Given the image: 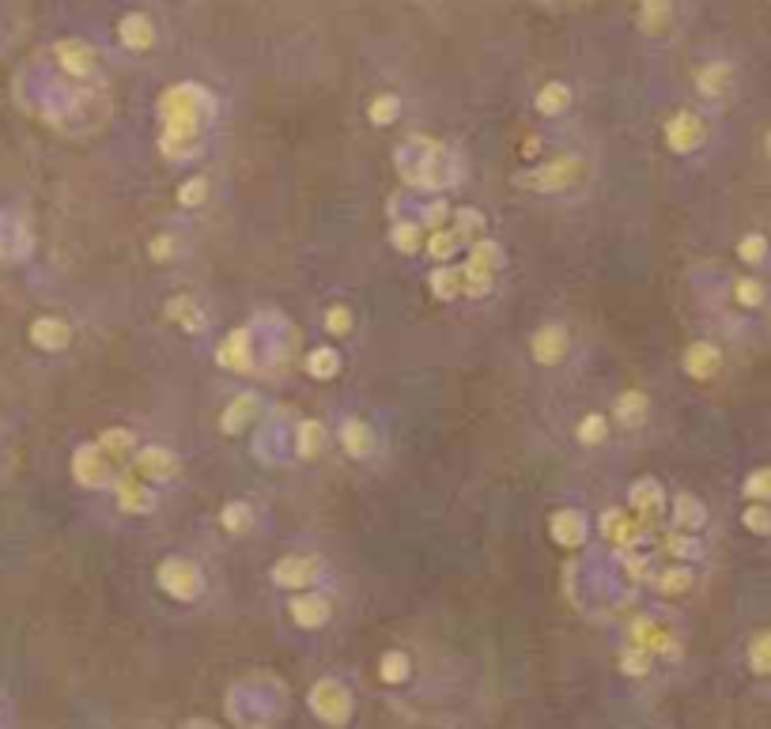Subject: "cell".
<instances>
[{
	"instance_id": "1",
	"label": "cell",
	"mask_w": 771,
	"mask_h": 729,
	"mask_svg": "<svg viewBox=\"0 0 771 729\" xmlns=\"http://www.w3.org/2000/svg\"><path fill=\"white\" fill-rule=\"evenodd\" d=\"M310 711L318 722H326V726H344L348 718H352V696H348V688L337 684V680H318L314 688H310Z\"/></svg>"
},
{
	"instance_id": "2",
	"label": "cell",
	"mask_w": 771,
	"mask_h": 729,
	"mask_svg": "<svg viewBox=\"0 0 771 729\" xmlns=\"http://www.w3.org/2000/svg\"><path fill=\"white\" fill-rule=\"evenodd\" d=\"M155 582H159V590L167 597H174V601H193V597L201 594V571L189 560H182V556H171V560L159 563Z\"/></svg>"
},
{
	"instance_id": "3",
	"label": "cell",
	"mask_w": 771,
	"mask_h": 729,
	"mask_svg": "<svg viewBox=\"0 0 771 729\" xmlns=\"http://www.w3.org/2000/svg\"><path fill=\"white\" fill-rule=\"evenodd\" d=\"M159 114L163 118H174V114H189V118H201L205 121L212 114V99H208L205 87L197 84H174L163 91L159 99Z\"/></svg>"
},
{
	"instance_id": "4",
	"label": "cell",
	"mask_w": 771,
	"mask_h": 729,
	"mask_svg": "<svg viewBox=\"0 0 771 729\" xmlns=\"http://www.w3.org/2000/svg\"><path fill=\"white\" fill-rule=\"evenodd\" d=\"M72 476H76L84 488H106V484L114 480V461L99 450V442H95V446H80V450L72 454Z\"/></svg>"
},
{
	"instance_id": "5",
	"label": "cell",
	"mask_w": 771,
	"mask_h": 729,
	"mask_svg": "<svg viewBox=\"0 0 771 729\" xmlns=\"http://www.w3.org/2000/svg\"><path fill=\"white\" fill-rule=\"evenodd\" d=\"M579 174V159H552L545 167H537L533 174H522V186L537 189V193H556V189H567Z\"/></svg>"
},
{
	"instance_id": "6",
	"label": "cell",
	"mask_w": 771,
	"mask_h": 729,
	"mask_svg": "<svg viewBox=\"0 0 771 729\" xmlns=\"http://www.w3.org/2000/svg\"><path fill=\"white\" fill-rule=\"evenodd\" d=\"M703 136H707V125H703L700 114H688V110H681V114H673V118L666 121V144L673 148V152H696L703 144Z\"/></svg>"
},
{
	"instance_id": "7",
	"label": "cell",
	"mask_w": 771,
	"mask_h": 729,
	"mask_svg": "<svg viewBox=\"0 0 771 729\" xmlns=\"http://www.w3.org/2000/svg\"><path fill=\"white\" fill-rule=\"evenodd\" d=\"M318 571H322V563L310 560V556H284L273 563V582L280 590H307L318 578Z\"/></svg>"
},
{
	"instance_id": "8",
	"label": "cell",
	"mask_w": 771,
	"mask_h": 729,
	"mask_svg": "<svg viewBox=\"0 0 771 729\" xmlns=\"http://www.w3.org/2000/svg\"><path fill=\"white\" fill-rule=\"evenodd\" d=\"M722 367V352L719 344H711V340H692L685 348V374L688 378H696V382H707V378H715Z\"/></svg>"
},
{
	"instance_id": "9",
	"label": "cell",
	"mask_w": 771,
	"mask_h": 729,
	"mask_svg": "<svg viewBox=\"0 0 771 729\" xmlns=\"http://www.w3.org/2000/svg\"><path fill=\"white\" fill-rule=\"evenodd\" d=\"M133 469L140 473V480H171L178 473V458L163 446H144V450H133Z\"/></svg>"
},
{
	"instance_id": "10",
	"label": "cell",
	"mask_w": 771,
	"mask_h": 729,
	"mask_svg": "<svg viewBox=\"0 0 771 729\" xmlns=\"http://www.w3.org/2000/svg\"><path fill=\"white\" fill-rule=\"evenodd\" d=\"M696 91L703 99H722L734 91V65L730 61H707L696 68Z\"/></svg>"
},
{
	"instance_id": "11",
	"label": "cell",
	"mask_w": 771,
	"mask_h": 729,
	"mask_svg": "<svg viewBox=\"0 0 771 729\" xmlns=\"http://www.w3.org/2000/svg\"><path fill=\"white\" fill-rule=\"evenodd\" d=\"M216 359H220V367H227V371H250V367H254L250 329H235V333H227V337L220 340V348H216Z\"/></svg>"
},
{
	"instance_id": "12",
	"label": "cell",
	"mask_w": 771,
	"mask_h": 729,
	"mask_svg": "<svg viewBox=\"0 0 771 729\" xmlns=\"http://www.w3.org/2000/svg\"><path fill=\"white\" fill-rule=\"evenodd\" d=\"M114 492H118L121 510H129V514H144V510H152L155 503V495L140 484L137 469H125V473L114 476Z\"/></svg>"
},
{
	"instance_id": "13",
	"label": "cell",
	"mask_w": 771,
	"mask_h": 729,
	"mask_svg": "<svg viewBox=\"0 0 771 729\" xmlns=\"http://www.w3.org/2000/svg\"><path fill=\"white\" fill-rule=\"evenodd\" d=\"M628 635H632L635 646H643V650H651V654H677V639L669 635V628H662L658 620H651V616H639Z\"/></svg>"
},
{
	"instance_id": "14",
	"label": "cell",
	"mask_w": 771,
	"mask_h": 729,
	"mask_svg": "<svg viewBox=\"0 0 771 729\" xmlns=\"http://www.w3.org/2000/svg\"><path fill=\"white\" fill-rule=\"evenodd\" d=\"M530 352L541 367H556V363L567 356V333L560 329V325H545V329H537V337L530 340Z\"/></svg>"
},
{
	"instance_id": "15",
	"label": "cell",
	"mask_w": 771,
	"mask_h": 729,
	"mask_svg": "<svg viewBox=\"0 0 771 729\" xmlns=\"http://www.w3.org/2000/svg\"><path fill=\"white\" fill-rule=\"evenodd\" d=\"M118 38L125 50H137V53L152 50V42H155L152 19L144 16V12H129V16L118 23Z\"/></svg>"
},
{
	"instance_id": "16",
	"label": "cell",
	"mask_w": 771,
	"mask_h": 729,
	"mask_svg": "<svg viewBox=\"0 0 771 729\" xmlns=\"http://www.w3.org/2000/svg\"><path fill=\"white\" fill-rule=\"evenodd\" d=\"M549 533L556 544L564 548H579L586 541V518L579 510H556L549 518Z\"/></svg>"
},
{
	"instance_id": "17",
	"label": "cell",
	"mask_w": 771,
	"mask_h": 729,
	"mask_svg": "<svg viewBox=\"0 0 771 729\" xmlns=\"http://www.w3.org/2000/svg\"><path fill=\"white\" fill-rule=\"evenodd\" d=\"M69 340L72 329L61 318H35L31 322V344L42 352H61V348H69Z\"/></svg>"
},
{
	"instance_id": "18",
	"label": "cell",
	"mask_w": 771,
	"mask_h": 729,
	"mask_svg": "<svg viewBox=\"0 0 771 729\" xmlns=\"http://www.w3.org/2000/svg\"><path fill=\"white\" fill-rule=\"evenodd\" d=\"M329 601L322 594H295L292 597V620L299 628H322L329 620Z\"/></svg>"
},
{
	"instance_id": "19",
	"label": "cell",
	"mask_w": 771,
	"mask_h": 729,
	"mask_svg": "<svg viewBox=\"0 0 771 729\" xmlns=\"http://www.w3.org/2000/svg\"><path fill=\"white\" fill-rule=\"evenodd\" d=\"M673 526L688 529V533H696V529L707 526V507H703V499H696L692 492L673 495Z\"/></svg>"
},
{
	"instance_id": "20",
	"label": "cell",
	"mask_w": 771,
	"mask_h": 729,
	"mask_svg": "<svg viewBox=\"0 0 771 729\" xmlns=\"http://www.w3.org/2000/svg\"><path fill=\"white\" fill-rule=\"evenodd\" d=\"M53 53H57V61H61V68H65L69 76H87V72H91V65H95V53H91V46L76 42V38H65V42H57V46H53Z\"/></svg>"
},
{
	"instance_id": "21",
	"label": "cell",
	"mask_w": 771,
	"mask_h": 729,
	"mask_svg": "<svg viewBox=\"0 0 771 729\" xmlns=\"http://www.w3.org/2000/svg\"><path fill=\"white\" fill-rule=\"evenodd\" d=\"M601 533L613 544H620V548H624V544L632 548V544H639V537H643V526H639L635 518H628L624 510H609V514L601 518Z\"/></svg>"
},
{
	"instance_id": "22",
	"label": "cell",
	"mask_w": 771,
	"mask_h": 729,
	"mask_svg": "<svg viewBox=\"0 0 771 729\" xmlns=\"http://www.w3.org/2000/svg\"><path fill=\"white\" fill-rule=\"evenodd\" d=\"M628 503H632V510L639 514V518H651V514H658V510H662V503H666V492H662V484H658V480L643 476V480H635V488H632V495H628Z\"/></svg>"
},
{
	"instance_id": "23",
	"label": "cell",
	"mask_w": 771,
	"mask_h": 729,
	"mask_svg": "<svg viewBox=\"0 0 771 729\" xmlns=\"http://www.w3.org/2000/svg\"><path fill=\"white\" fill-rule=\"evenodd\" d=\"M673 23V0H643L639 4V31L666 34Z\"/></svg>"
},
{
	"instance_id": "24",
	"label": "cell",
	"mask_w": 771,
	"mask_h": 729,
	"mask_svg": "<svg viewBox=\"0 0 771 729\" xmlns=\"http://www.w3.org/2000/svg\"><path fill=\"white\" fill-rule=\"evenodd\" d=\"M254 416H257V397H254V393H242L239 401H231V405L223 408L220 431H223V435H235V431H242V427L250 424Z\"/></svg>"
},
{
	"instance_id": "25",
	"label": "cell",
	"mask_w": 771,
	"mask_h": 729,
	"mask_svg": "<svg viewBox=\"0 0 771 729\" xmlns=\"http://www.w3.org/2000/svg\"><path fill=\"white\" fill-rule=\"evenodd\" d=\"M341 442L352 458H371V450H375V431L363 424V420H348V424L341 427Z\"/></svg>"
},
{
	"instance_id": "26",
	"label": "cell",
	"mask_w": 771,
	"mask_h": 729,
	"mask_svg": "<svg viewBox=\"0 0 771 729\" xmlns=\"http://www.w3.org/2000/svg\"><path fill=\"white\" fill-rule=\"evenodd\" d=\"M647 393H639V390H628V393H620L617 397V405H613V412H617V420L624 427H643L647 424Z\"/></svg>"
},
{
	"instance_id": "27",
	"label": "cell",
	"mask_w": 771,
	"mask_h": 729,
	"mask_svg": "<svg viewBox=\"0 0 771 729\" xmlns=\"http://www.w3.org/2000/svg\"><path fill=\"white\" fill-rule=\"evenodd\" d=\"M167 318L182 325L186 333H201V329H205V310L193 303L189 295H178V299H171V306H167Z\"/></svg>"
},
{
	"instance_id": "28",
	"label": "cell",
	"mask_w": 771,
	"mask_h": 729,
	"mask_svg": "<svg viewBox=\"0 0 771 729\" xmlns=\"http://www.w3.org/2000/svg\"><path fill=\"white\" fill-rule=\"evenodd\" d=\"M295 446H299V458L314 461L326 450V427L318 424V420H303L299 431H295Z\"/></svg>"
},
{
	"instance_id": "29",
	"label": "cell",
	"mask_w": 771,
	"mask_h": 729,
	"mask_svg": "<svg viewBox=\"0 0 771 729\" xmlns=\"http://www.w3.org/2000/svg\"><path fill=\"white\" fill-rule=\"evenodd\" d=\"M734 303L741 310H760V306L768 303V284L764 280H756V276H737L734 280Z\"/></svg>"
},
{
	"instance_id": "30",
	"label": "cell",
	"mask_w": 771,
	"mask_h": 729,
	"mask_svg": "<svg viewBox=\"0 0 771 729\" xmlns=\"http://www.w3.org/2000/svg\"><path fill=\"white\" fill-rule=\"evenodd\" d=\"M567 106H571V91H567V84H560V80H549V84L537 91V114L556 118V114H564Z\"/></svg>"
},
{
	"instance_id": "31",
	"label": "cell",
	"mask_w": 771,
	"mask_h": 729,
	"mask_svg": "<svg viewBox=\"0 0 771 729\" xmlns=\"http://www.w3.org/2000/svg\"><path fill=\"white\" fill-rule=\"evenodd\" d=\"M99 450H103L110 461H121L137 450V439H133V431H125V427H110V431L99 435Z\"/></svg>"
},
{
	"instance_id": "32",
	"label": "cell",
	"mask_w": 771,
	"mask_h": 729,
	"mask_svg": "<svg viewBox=\"0 0 771 729\" xmlns=\"http://www.w3.org/2000/svg\"><path fill=\"white\" fill-rule=\"evenodd\" d=\"M654 590L662 597H681L692 590V571L688 567H666V571H658V578H654Z\"/></svg>"
},
{
	"instance_id": "33",
	"label": "cell",
	"mask_w": 771,
	"mask_h": 729,
	"mask_svg": "<svg viewBox=\"0 0 771 729\" xmlns=\"http://www.w3.org/2000/svg\"><path fill=\"white\" fill-rule=\"evenodd\" d=\"M412 673V662L405 650H386L382 654V662H378V677L386 680V684H405Z\"/></svg>"
},
{
	"instance_id": "34",
	"label": "cell",
	"mask_w": 771,
	"mask_h": 729,
	"mask_svg": "<svg viewBox=\"0 0 771 729\" xmlns=\"http://www.w3.org/2000/svg\"><path fill=\"white\" fill-rule=\"evenodd\" d=\"M431 295H435V299H443V303L458 299V295H462V269L446 265V269L431 272Z\"/></svg>"
},
{
	"instance_id": "35",
	"label": "cell",
	"mask_w": 771,
	"mask_h": 729,
	"mask_svg": "<svg viewBox=\"0 0 771 729\" xmlns=\"http://www.w3.org/2000/svg\"><path fill=\"white\" fill-rule=\"evenodd\" d=\"M492 284H496V272H492V269H484V265H473V261H469V265H462V291H465V295H473V299H477V295H488V291H492Z\"/></svg>"
},
{
	"instance_id": "36",
	"label": "cell",
	"mask_w": 771,
	"mask_h": 729,
	"mask_svg": "<svg viewBox=\"0 0 771 729\" xmlns=\"http://www.w3.org/2000/svg\"><path fill=\"white\" fill-rule=\"evenodd\" d=\"M27 250V231L16 220L0 216V257H19Z\"/></svg>"
},
{
	"instance_id": "37",
	"label": "cell",
	"mask_w": 771,
	"mask_h": 729,
	"mask_svg": "<svg viewBox=\"0 0 771 729\" xmlns=\"http://www.w3.org/2000/svg\"><path fill=\"white\" fill-rule=\"evenodd\" d=\"M341 371V356L333 352V348H314L307 356V374L310 378H318V382H326L333 374Z\"/></svg>"
},
{
	"instance_id": "38",
	"label": "cell",
	"mask_w": 771,
	"mask_h": 729,
	"mask_svg": "<svg viewBox=\"0 0 771 729\" xmlns=\"http://www.w3.org/2000/svg\"><path fill=\"white\" fill-rule=\"evenodd\" d=\"M741 526L756 533V537H771V503H756L749 499V507L741 514Z\"/></svg>"
},
{
	"instance_id": "39",
	"label": "cell",
	"mask_w": 771,
	"mask_h": 729,
	"mask_svg": "<svg viewBox=\"0 0 771 729\" xmlns=\"http://www.w3.org/2000/svg\"><path fill=\"white\" fill-rule=\"evenodd\" d=\"M749 669L756 677H771V631H760L749 643Z\"/></svg>"
},
{
	"instance_id": "40",
	"label": "cell",
	"mask_w": 771,
	"mask_h": 729,
	"mask_svg": "<svg viewBox=\"0 0 771 729\" xmlns=\"http://www.w3.org/2000/svg\"><path fill=\"white\" fill-rule=\"evenodd\" d=\"M741 492H745V499H756V503H771V465H760V469H753V473L745 476Z\"/></svg>"
},
{
	"instance_id": "41",
	"label": "cell",
	"mask_w": 771,
	"mask_h": 729,
	"mask_svg": "<svg viewBox=\"0 0 771 729\" xmlns=\"http://www.w3.org/2000/svg\"><path fill=\"white\" fill-rule=\"evenodd\" d=\"M768 238L760 235V231H749V235L737 242V257L745 261V265H764L768 261Z\"/></svg>"
},
{
	"instance_id": "42",
	"label": "cell",
	"mask_w": 771,
	"mask_h": 729,
	"mask_svg": "<svg viewBox=\"0 0 771 729\" xmlns=\"http://www.w3.org/2000/svg\"><path fill=\"white\" fill-rule=\"evenodd\" d=\"M651 665H654V654H651V650H643V646L628 643L624 658H620V669H624L628 677H647V673H651Z\"/></svg>"
},
{
	"instance_id": "43",
	"label": "cell",
	"mask_w": 771,
	"mask_h": 729,
	"mask_svg": "<svg viewBox=\"0 0 771 729\" xmlns=\"http://www.w3.org/2000/svg\"><path fill=\"white\" fill-rule=\"evenodd\" d=\"M397 114H401V99H397V95H378V99H371V106H367L371 125H394Z\"/></svg>"
},
{
	"instance_id": "44",
	"label": "cell",
	"mask_w": 771,
	"mask_h": 729,
	"mask_svg": "<svg viewBox=\"0 0 771 729\" xmlns=\"http://www.w3.org/2000/svg\"><path fill=\"white\" fill-rule=\"evenodd\" d=\"M220 526L227 533H246V529L254 526V510L246 507V503H227L220 514Z\"/></svg>"
},
{
	"instance_id": "45",
	"label": "cell",
	"mask_w": 771,
	"mask_h": 729,
	"mask_svg": "<svg viewBox=\"0 0 771 729\" xmlns=\"http://www.w3.org/2000/svg\"><path fill=\"white\" fill-rule=\"evenodd\" d=\"M390 242H394L401 254H416V250L424 246V227H416V223H397L394 231H390Z\"/></svg>"
},
{
	"instance_id": "46",
	"label": "cell",
	"mask_w": 771,
	"mask_h": 729,
	"mask_svg": "<svg viewBox=\"0 0 771 729\" xmlns=\"http://www.w3.org/2000/svg\"><path fill=\"white\" fill-rule=\"evenodd\" d=\"M575 435H579V442H583V446H598V442L609 435V424H605V416L590 412V416H583V420H579Z\"/></svg>"
},
{
	"instance_id": "47",
	"label": "cell",
	"mask_w": 771,
	"mask_h": 729,
	"mask_svg": "<svg viewBox=\"0 0 771 729\" xmlns=\"http://www.w3.org/2000/svg\"><path fill=\"white\" fill-rule=\"evenodd\" d=\"M666 552L677 556V560H696V556H700V541H696L688 529H681V533H669L666 537Z\"/></svg>"
},
{
	"instance_id": "48",
	"label": "cell",
	"mask_w": 771,
	"mask_h": 729,
	"mask_svg": "<svg viewBox=\"0 0 771 729\" xmlns=\"http://www.w3.org/2000/svg\"><path fill=\"white\" fill-rule=\"evenodd\" d=\"M322 322H326L329 337H348V333H352V310H348V306H329Z\"/></svg>"
},
{
	"instance_id": "49",
	"label": "cell",
	"mask_w": 771,
	"mask_h": 729,
	"mask_svg": "<svg viewBox=\"0 0 771 729\" xmlns=\"http://www.w3.org/2000/svg\"><path fill=\"white\" fill-rule=\"evenodd\" d=\"M469 261H473V265H484V269H492V272H496L499 265H503V250H499L496 242H488V238H480L477 246H473V254H469Z\"/></svg>"
},
{
	"instance_id": "50",
	"label": "cell",
	"mask_w": 771,
	"mask_h": 729,
	"mask_svg": "<svg viewBox=\"0 0 771 729\" xmlns=\"http://www.w3.org/2000/svg\"><path fill=\"white\" fill-rule=\"evenodd\" d=\"M458 242H462V238L454 235V231H431L428 254L435 257V261H443V257H450L454 250H458Z\"/></svg>"
},
{
	"instance_id": "51",
	"label": "cell",
	"mask_w": 771,
	"mask_h": 729,
	"mask_svg": "<svg viewBox=\"0 0 771 729\" xmlns=\"http://www.w3.org/2000/svg\"><path fill=\"white\" fill-rule=\"evenodd\" d=\"M205 197H208L205 178H189L186 186L178 189V204H182V208H197V204H205Z\"/></svg>"
},
{
	"instance_id": "52",
	"label": "cell",
	"mask_w": 771,
	"mask_h": 729,
	"mask_svg": "<svg viewBox=\"0 0 771 729\" xmlns=\"http://www.w3.org/2000/svg\"><path fill=\"white\" fill-rule=\"evenodd\" d=\"M480 212H473V208H462L458 212V223H454V235L458 238H477V231H480Z\"/></svg>"
},
{
	"instance_id": "53",
	"label": "cell",
	"mask_w": 771,
	"mask_h": 729,
	"mask_svg": "<svg viewBox=\"0 0 771 729\" xmlns=\"http://www.w3.org/2000/svg\"><path fill=\"white\" fill-rule=\"evenodd\" d=\"M171 254H174V238L171 235L152 238V257H155V261H167Z\"/></svg>"
},
{
	"instance_id": "54",
	"label": "cell",
	"mask_w": 771,
	"mask_h": 729,
	"mask_svg": "<svg viewBox=\"0 0 771 729\" xmlns=\"http://www.w3.org/2000/svg\"><path fill=\"white\" fill-rule=\"evenodd\" d=\"M647 567H651V563L643 560V556H624V571H632V578H647Z\"/></svg>"
},
{
	"instance_id": "55",
	"label": "cell",
	"mask_w": 771,
	"mask_h": 729,
	"mask_svg": "<svg viewBox=\"0 0 771 729\" xmlns=\"http://www.w3.org/2000/svg\"><path fill=\"white\" fill-rule=\"evenodd\" d=\"M446 212H450L446 204H431V208H428V227H439V223L446 220Z\"/></svg>"
},
{
	"instance_id": "56",
	"label": "cell",
	"mask_w": 771,
	"mask_h": 729,
	"mask_svg": "<svg viewBox=\"0 0 771 729\" xmlns=\"http://www.w3.org/2000/svg\"><path fill=\"white\" fill-rule=\"evenodd\" d=\"M764 152H768V159H771V129H768V136H764Z\"/></svg>"
}]
</instances>
